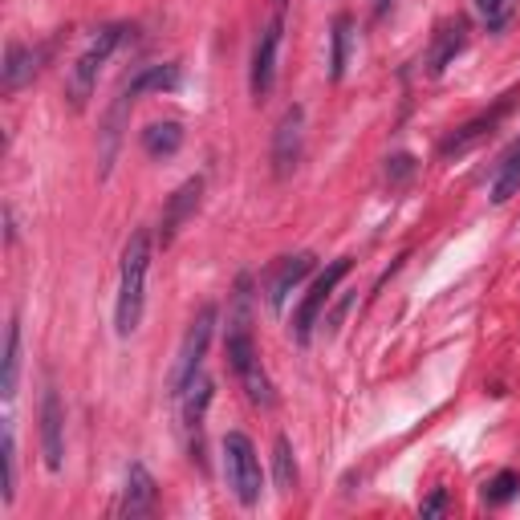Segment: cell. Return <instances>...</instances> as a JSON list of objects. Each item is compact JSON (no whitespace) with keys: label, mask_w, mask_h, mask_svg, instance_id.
<instances>
[{"label":"cell","mask_w":520,"mask_h":520,"mask_svg":"<svg viewBox=\"0 0 520 520\" xmlns=\"http://www.w3.org/2000/svg\"><path fill=\"white\" fill-rule=\"evenodd\" d=\"M224 350H228V366L232 374L240 378L244 395L252 407H273L277 395H273V382L260 366V354H256V342H252V317H248V277L236 285V297H232V313H228V338H224Z\"/></svg>","instance_id":"cell-1"},{"label":"cell","mask_w":520,"mask_h":520,"mask_svg":"<svg viewBox=\"0 0 520 520\" xmlns=\"http://www.w3.org/2000/svg\"><path fill=\"white\" fill-rule=\"evenodd\" d=\"M155 240L147 228H139L122 248V273H118V305H114V330L118 338H130L139 330L147 309V273H151Z\"/></svg>","instance_id":"cell-2"},{"label":"cell","mask_w":520,"mask_h":520,"mask_svg":"<svg viewBox=\"0 0 520 520\" xmlns=\"http://www.w3.org/2000/svg\"><path fill=\"white\" fill-rule=\"evenodd\" d=\"M126 37V25H106L90 37V45L78 53V61L70 65V74H65V98H70L74 110H86L94 86H98V74H102V65L110 61V53L122 45Z\"/></svg>","instance_id":"cell-3"},{"label":"cell","mask_w":520,"mask_h":520,"mask_svg":"<svg viewBox=\"0 0 520 520\" xmlns=\"http://www.w3.org/2000/svg\"><path fill=\"white\" fill-rule=\"evenodd\" d=\"M212 330H216V305H204L200 313H195V321L187 325V334H183V346H179V358H175V370H171V382H167L171 399H183V390L204 374Z\"/></svg>","instance_id":"cell-4"},{"label":"cell","mask_w":520,"mask_h":520,"mask_svg":"<svg viewBox=\"0 0 520 520\" xmlns=\"http://www.w3.org/2000/svg\"><path fill=\"white\" fill-rule=\"evenodd\" d=\"M224 476H228L232 496L244 508L260 504V484H265V476H260V455H256V447H252V439L244 431L224 435Z\"/></svg>","instance_id":"cell-5"},{"label":"cell","mask_w":520,"mask_h":520,"mask_svg":"<svg viewBox=\"0 0 520 520\" xmlns=\"http://www.w3.org/2000/svg\"><path fill=\"white\" fill-rule=\"evenodd\" d=\"M346 277H350V256L334 260V265L309 285V293H305V301H301V309H297V317H293V338H297V346H309L313 325H317L321 309L330 305V297L338 293V285H342Z\"/></svg>","instance_id":"cell-6"},{"label":"cell","mask_w":520,"mask_h":520,"mask_svg":"<svg viewBox=\"0 0 520 520\" xmlns=\"http://www.w3.org/2000/svg\"><path fill=\"white\" fill-rule=\"evenodd\" d=\"M281 33H285V0H273V17L260 29V41L252 49V98H269L277 82V53H281Z\"/></svg>","instance_id":"cell-7"},{"label":"cell","mask_w":520,"mask_h":520,"mask_svg":"<svg viewBox=\"0 0 520 520\" xmlns=\"http://www.w3.org/2000/svg\"><path fill=\"white\" fill-rule=\"evenodd\" d=\"M41 455H45L49 472H61V464H65V407H61L53 386L41 395Z\"/></svg>","instance_id":"cell-8"},{"label":"cell","mask_w":520,"mask_h":520,"mask_svg":"<svg viewBox=\"0 0 520 520\" xmlns=\"http://www.w3.org/2000/svg\"><path fill=\"white\" fill-rule=\"evenodd\" d=\"M301 139H305V110L301 106H289L281 126H277V139H273V171L285 179L297 159H301Z\"/></svg>","instance_id":"cell-9"},{"label":"cell","mask_w":520,"mask_h":520,"mask_svg":"<svg viewBox=\"0 0 520 520\" xmlns=\"http://www.w3.org/2000/svg\"><path fill=\"white\" fill-rule=\"evenodd\" d=\"M45 57H49V45H21V41H13L5 49V78H0V82H5V94H17L25 82H33Z\"/></svg>","instance_id":"cell-10"},{"label":"cell","mask_w":520,"mask_h":520,"mask_svg":"<svg viewBox=\"0 0 520 520\" xmlns=\"http://www.w3.org/2000/svg\"><path fill=\"white\" fill-rule=\"evenodd\" d=\"M468 45V25L455 17V21H443L439 29H435V37H431V49H427V57H423V65H427V74L431 78H439L447 65L455 61V53H460Z\"/></svg>","instance_id":"cell-11"},{"label":"cell","mask_w":520,"mask_h":520,"mask_svg":"<svg viewBox=\"0 0 520 520\" xmlns=\"http://www.w3.org/2000/svg\"><path fill=\"white\" fill-rule=\"evenodd\" d=\"M200 195H204V179H200V175L175 187V195H171L167 208H163V224H159L163 244H171V240H175V232L187 224V216H191L195 208H200Z\"/></svg>","instance_id":"cell-12"},{"label":"cell","mask_w":520,"mask_h":520,"mask_svg":"<svg viewBox=\"0 0 520 520\" xmlns=\"http://www.w3.org/2000/svg\"><path fill=\"white\" fill-rule=\"evenodd\" d=\"M159 500V484L143 464H130L126 472V488H122V516H147L155 512Z\"/></svg>","instance_id":"cell-13"},{"label":"cell","mask_w":520,"mask_h":520,"mask_svg":"<svg viewBox=\"0 0 520 520\" xmlns=\"http://www.w3.org/2000/svg\"><path fill=\"white\" fill-rule=\"evenodd\" d=\"M179 82H183V70L175 61H167V65H143V70L130 78L126 86H122V94L130 98V102H139L143 94H151V90H179Z\"/></svg>","instance_id":"cell-14"},{"label":"cell","mask_w":520,"mask_h":520,"mask_svg":"<svg viewBox=\"0 0 520 520\" xmlns=\"http://www.w3.org/2000/svg\"><path fill=\"white\" fill-rule=\"evenodd\" d=\"M309 269H313V256H309V252H297V256H285V260H281L277 277H273V285H269V305H273V313L285 309L289 293L301 285V277H305Z\"/></svg>","instance_id":"cell-15"},{"label":"cell","mask_w":520,"mask_h":520,"mask_svg":"<svg viewBox=\"0 0 520 520\" xmlns=\"http://www.w3.org/2000/svg\"><path fill=\"white\" fill-rule=\"evenodd\" d=\"M500 114H504V106H496L492 114H484V118H476V122H468V126H460V130H455V135L439 147V155L443 159H451V155H464L468 147H476L484 135H492V126L500 122Z\"/></svg>","instance_id":"cell-16"},{"label":"cell","mask_w":520,"mask_h":520,"mask_svg":"<svg viewBox=\"0 0 520 520\" xmlns=\"http://www.w3.org/2000/svg\"><path fill=\"white\" fill-rule=\"evenodd\" d=\"M17 378H21V321L9 317V330H5V374H0V395H5V403H13V395H17Z\"/></svg>","instance_id":"cell-17"},{"label":"cell","mask_w":520,"mask_h":520,"mask_svg":"<svg viewBox=\"0 0 520 520\" xmlns=\"http://www.w3.org/2000/svg\"><path fill=\"white\" fill-rule=\"evenodd\" d=\"M183 147V126L179 122H151L147 130H143V151L151 155V159H167V155H175Z\"/></svg>","instance_id":"cell-18"},{"label":"cell","mask_w":520,"mask_h":520,"mask_svg":"<svg viewBox=\"0 0 520 520\" xmlns=\"http://www.w3.org/2000/svg\"><path fill=\"white\" fill-rule=\"evenodd\" d=\"M520 191V143L504 155V163L496 167V179H492V204H508L512 200V195Z\"/></svg>","instance_id":"cell-19"},{"label":"cell","mask_w":520,"mask_h":520,"mask_svg":"<svg viewBox=\"0 0 520 520\" xmlns=\"http://www.w3.org/2000/svg\"><path fill=\"white\" fill-rule=\"evenodd\" d=\"M273 480H277V492H297V464H293V447L285 435H277L273 443Z\"/></svg>","instance_id":"cell-20"},{"label":"cell","mask_w":520,"mask_h":520,"mask_svg":"<svg viewBox=\"0 0 520 520\" xmlns=\"http://www.w3.org/2000/svg\"><path fill=\"white\" fill-rule=\"evenodd\" d=\"M346 57H350V17H338L334 33H330V78L334 82H342V74H346Z\"/></svg>","instance_id":"cell-21"},{"label":"cell","mask_w":520,"mask_h":520,"mask_svg":"<svg viewBox=\"0 0 520 520\" xmlns=\"http://www.w3.org/2000/svg\"><path fill=\"white\" fill-rule=\"evenodd\" d=\"M516 488H520V476H516V472H500V476H492V480L484 484V500H488V504H504V500L516 496Z\"/></svg>","instance_id":"cell-22"},{"label":"cell","mask_w":520,"mask_h":520,"mask_svg":"<svg viewBox=\"0 0 520 520\" xmlns=\"http://www.w3.org/2000/svg\"><path fill=\"white\" fill-rule=\"evenodd\" d=\"M17 496V439H13V427L5 423V504H13Z\"/></svg>","instance_id":"cell-23"},{"label":"cell","mask_w":520,"mask_h":520,"mask_svg":"<svg viewBox=\"0 0 520 520\" xmlns=\"http://www.w3.org/2000/svg\"><path fill=\"white\" fill-rule=\"evenodd\" d=\"M476 9L488 21V29H504L508 17H512V9H516V0H476Z\"/></svg>","instance_id":"cell-24"},{"label":"cell","mask_w":520,"mask_h":520,"mask_svg":"<svg viewBox=\"0 0 520 520\" xmlns=\"http://www.w3.org/2000/svg\"><path fill=\"white\" fill-rule=\"evenodd\" d=\"M411 171H415V159H411V155H395V159H390V167H386L390 179H407Z\"/></svg>","instance_id":"cell-25"},{"label":"cell","mask_w":520,"mask_h":520,"mask_svg":"<svg viewBox=\"0 0 520 520\" xmlns=\"http://www.w3.org/2000/svg\"><path fill=\"white\" fill-rule=\"evenodd\" d=\"M443 508H447V492H443V488H435V492L423 500V516H439Z\"/></svg>","instance_id":"cell-26"},{"label":"cell","mask_w":520,"mask_h":520,"mask_svg":"<svg viewBox=\"0 0 520 520\" xmlns=\"http://www.w3.org/2000/svg\"><path fill=\"white\" fill-rule=\"evenodd\" d=\"M390 5H395V0H370V9H374V17H386V13H390Z\"/></svg>","instance_id":"cell-27"}]
</instances>
